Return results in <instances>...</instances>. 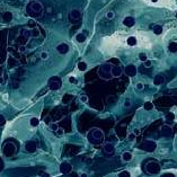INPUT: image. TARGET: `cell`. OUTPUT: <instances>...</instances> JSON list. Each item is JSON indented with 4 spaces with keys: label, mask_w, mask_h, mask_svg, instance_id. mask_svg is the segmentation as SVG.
I'll return each instance as SVG.
<instances>
[{
    "label": "cell",
    "mask_w": 177,
    "mask_h": 177,
    "mask_svg": "<svg viewBox=\"0 0 177 177\" xmlns=\"http://www.w3.org/2000/svg\"><path fill=\"white\" fill-rule=\"evenodd\" d=\"M2 19L5 20L6 23H9L11 19H13V14H11L10 11H6V13H3V15H2Z\"/></svg>",
    "instance_id": "19"
},
{
    "label": "cell",
    "mask_w": 177,
    "mask_h": 177,
    "mask_svg": "<svg viewBox=\"0 0 177 177\" xmlns=\"http://www.w3.org/2000/svg\"><path fill=\"white\" fill-rule=\"evenodd\" d=\"M98 76L100 78L105 79V80H108V79L113 78V76H112V66L108 65V63L101 65L98 69Z\"/></svg>",
    "instance_id": "3"
},
{
    "label": "cell",
    "mask_w": 177,
    "mask_h": 177,
    "mask_svg": "<svg viewBox=\"0 0 177 177\" xmlns=\"http://www.w3.org/2000/svg\"><path fill=\"white\" fill-rule=\"evenodd\" d=\"M143 107H144L146 111H151L152 108H153V104L151 103V101H146L144 105H143Z\"/></svg>",
    "instance_id": "26"
},
{
    "label": "cell",
    "mask_w": 177,
    "mask_h": 177,
    "mask_svg": "<svg viewBox=\"0 0 177 177\" xmlns=\"http://www.w3.org/2000/svg\"><path fill=\"white\" fill-rule=\"evenodd\" d=\"M16 152V146L11 142H8L3 146V155L6 157H11L14 153Z\"/></svg>",
    "instance_id": "7"
},
{
    "label": "cell",
    "mask_w": 177,
    "mask_h": 177,
    "mask_svg": "<svg viewBox=\"0 0 177 177\" xmlns=\"http://www.w3.org/2000/svg\"><path fill=\"white\" fill-rule=\"evenodd\" d=\"M161 134H163L164 137H170L173 134V129L169 125H164L161 127Z\"/></svg>",
    "instance_id": "13"
},
{
    "label": "cell",
    "mask_w": 177,
    "mask_h": 177,
    "mask_svg": "<svg viewBox=\"0 0 177 177\" xmlns=\"http://www.w3.org/2000/svg\"><path fill=\"white\" fill-rule=\"evenodd\" d=\"M19 51H20V52H24V51H25V46H20V47H19Z\"/></svg>",
    "instance_id": "48"
},
{
    "label": "cell",
    "mask_w": 177,
    "mask_h": 177,
    "mask_svg": "<svg viewBox=\"0 0 177 177\" xmlns=\"http://www.w3.org/2000/svg\"><path fill=\"white\" fill-rule=\"evenodd\" d=\"M39 123H40V120L37 119V117H32L31 121H29V124H31L32 126H34V127L39 125Z\"/></svg>",
    "instance_id": "27"
},
{
    "label": "cell",
    "mask_w": 177,
    "mask_h": 177,
    "mask_svg": "<svg viewBox=\"0 0 177 177\" xmlns=\"http://www.w3.org/2000/svg\"><path fill=\"white\" fill-rule=\"evenodd\" d=\"M49 58V54H47V52H42L41 53V59H43V60H46Z\"/></svg>",
    "instance_id": "38"
},
{
    "label": "cell",
    "mask_w": 177,
    "mask_h": 177,
    "mask_svg": "<svg viewBox=\"0 0 177 177\" xmlns=\"http://www.w3.org/2000/svg\"><path fill=\"white\" fill-rule=\"evenodd\" d=\"M55 133H56V135H62L63 133H65V131H63V129H61V127H58V130L55 131Z\"/></svg>",
    "instance_id": "37"
},
{
    "label": "cell",
    "mask_w": 177,
    "mask_h": 177,
    "mask_svg": "<svg viewBox=\"0 0 177 177\" xmlns=\"http://www.w3.org/2000/svg\"><path fill=\"white\" fill-rule=\"evenodd\" d=\"M62 86V80L59 77H51L49 79V88L51 90H59Z\"/></svg>",
    "instance_id": "4"
},
{
    "label": "cell",
    "mask_w": 177,
    "mask_h": 177,
    "mask_svg": "<svg viewBox=\"0 0 177 177\" xmlns=\"http://www.w3.org/2000/svg\"><path fill=\"white\" fill-rule=\"evenodd\" d=\"M151 1H152V2H156V1H158V0H151Z\"/></svg>",
    "instance_id": "51"
},
{
    "label": "cell",
    "mask_w": 177,
    "mask_h": 177,
    "mask_svg": "<svg viewBox=\"0 0 177 177\" xmlns=\"http://www.w3.org/2000/svg\"><path fill=\"white\" fill-rule=\"evenodd\" d=\"M143 88H144V85L142 84V82H138V84H137V89L138 90H142Z\"/></svg>",
    "instance_id": "39"
},
{
    "label": "cell",
    "mask_w": 177,
    "mask_h": 177,
    "mask_svg": "<svg viewBox=\"0 0 177 177\" xmlns=\"http://www.w3.org/2000/svg\"><path fill=\"white\" fill-rule=\"evenodd\" d=\"M6 124V119L3 115H0V126H3Z\"/></svg>",
    "instance_id": "32"
},
{
    "label": "cell",
    "mask_w": 177,
    "mask_h": 177,
    "mask_svg": "<svg viewBox=\"0 0 177 177\" xmlns=\"http://www.w3.org/2000/svg\"><path fill=\"white\" fill-rule=\"evenodd\" d=\"M69 50H70V47L67 43H61L56 46V51H58L60 54H67L68 52H69Z\"/></svg>",
    "instance_id": "12"
},
{
    "label": "cell",
    "mask_w": 177,
    "mask_h": 177,
    "mask_svg": "<svg viewBox=\"0 0 177 177\" xmlns=\"http://www.w3.org/2000/svg\"><path fill=\"white\" fill-rule=\"evenodd\" d=\"M114 146H113L112 143H106L104 146V151L107 153V155H113L114 153Z\"/></svg>",
    "instance_id": "17"
},
{
    "label": "cell",
    "mask_w": 177,
    "mask_h": 177,
    "mask_svg": "<svg viewBox=\"0 0 177 177\" xmlns=\"http://www.w3.org/2000/svg\"><path fill=\"white\" fill-rule=\"evenodd\" d=\"M122 159H123V161H126V163H127V161H131V160H132V153L125 151L122 155Z\"/></svg>",
    "instance_id": "20"
},
{
    "label": "cell",
    "mask_w": 177,
    "mask_h": 177,
    "mask_svg": "<svg viewBox=\"0 0 177 177\" xmlns=\"http://www.w3.org/2000/svg\"><path fill=\"white\" fill-rule=\"evenodd\" d=\"M87 138H88L90 143L97 144V143H100V142L104 140V133L100 129H93L88 132Z\"/></svg>",
    "instance_id": "2"
},
{
    "label": "cell",
    "mask_w": 177,
    "mask_h": 177,
    "mask_svg": "<svg viewBox=\"0 0 177 177\" xmlns=\"http://www.w3.org/2000/svg\"><path fill=\"white\" fill-rule=\"evenodd\" d=\"M114 16H115V14L113 13V11H108V13L106 14V17L108 18V19H113V18H114Z\"/></svg>",
    "instance_id": "33"
},
{
    "label": "cell",
    "mask_w": 177,
    "mask_h": 177,
    "mask_svg": "<svg viewBox=\"0 0 177 177\" xmlns=\"http://www.w3.org/2000/svg\"><path fill=\"white\" fill-rule=\"evenodd\" d=\"M69 82H71V84H77V79L74 77H70L69 78Z\"/></svg>",
    "instance_id": "41"
},
{
    "label": "cell",
    "mask_w": 177,
    "mask_h": 177,
    "mask_svg": "<svg viewBox=\"0 0 177 177\" xmlns=\"http://www.w3.org/2000/svg\"><path fill=\"white\" fill-rule=\"evenodd\" d=\"M58 125H56V124H51V129L52 130H53V131H56V130H58Z\"/></svg>",
    "instance_id": "42"
},
{
    "label": "cell",
    "mask_w": 177,
    "mask_h": 177,
    "mask_svg": "<svg viewBox=\"0 0 177 177\" xmlns=\"http://www.w3.org/2000/svg\"><path fill=\"white\" fill-rule=\"evenodd\" d=\"M139 59H140L142 62H144L146 60H148V58H147L146 53H140V54H139Z\"/></svg>",
    "instance_id": "31"
},
{
    "label": "cell",
    "mask_w": 177,
    "mask_h": 177,
    "mask_svg": "<svg viewBox=\"0 0 177 177\" xmlns=\"http://www.w3.org/2000/svg\"><path fill=\"white\" fill-rule=\"evenodd\" d=\"M2 168H3V161H2L1 158H0V171L2 170Z\"/></svg>",
    "instance_id": "44"
},
{
    "label": "cell",
    "mask_w": 177,
    "mask_h": 177,
    "mask_svg": "<svg viewBox=\"0 0 177 177\" xmlns=\"http://www.w3.org/2000/svg\"><path fill=\"white\" fill-rule=\"evenodd\" d=\"M133 133H134L135 135H139V134H140V130H139V129H135V130L133 131Z\"/></svg>",
    "instance_id": "46"
},
{
    "label": "cell",
    "mask_w": 177,
    "mask_h": 177,
    "mask_svg": "<svg viewBox=\"0 0 177 177\" xmlns=\"http://www.w3.org/2000/svg\"><path fill=\"white\" fill-rule=\"evenodd\" d=\"M36 148H37V146H36V142L35 141H27L26 142V144H25V149H26V151L27 152H35L36 151Z\"/></svg>",
    "instance_id": "11"
},
{
    "label": "cell",
    "mask_w": 177,
    "mask_h": 177,
    "mask_svg": "<svg viewBox=\"0 0 177 177\" xmlns=\"http://www.w3.org/2000/svg\"><path fill=\"white\" fill-rule=\"evenodd\" d=\"M78 69L79 70H80V71H86V70H87V63H86V62H84V61H80V62H79L78 63Z\"/></svg>",
    "instance_id": "23"
},
{
    "label": "cell",
    "mask_w": 177,
    "mask_h": 177,
    "mask_svg": "<svg viewBox=\"0 0 177 177\" xmlns=\"http://www.w3.org/2000/svg\"><path fill=\"white\" fill-rule=\"evenodd\" d=\"M176 17H177V14H176Z\"/></svg>",
    "instance_id": "52"
},
{
    "label": "cell",
    "mask_w": 177,
    "mask_h": 177,
    "mask_svg": "<svg viewBox=\"0 0 177 177\" xmlns=\"http://www.w3.org/2000/svg\"><path fill=\"white\" fill-rule=\"evenodd\" d=\"M74 39H76V41L78 43H84L85 41H86V39H87V37H86V35L84 33H78L77 35H76V37H74Z\"/></svg>",
    "instance_id": "18"
},
{
    "label": "cell",
    "mask_w": 177,
    "mask_h": 177,
    "mask_svg": "<svg viewBox=\"0 0 177 177\" xmlns=\"http://www.w3.org/2000/svg\"><path fill=\"white\" fill-rule=\"evenodd\" d=\"M174 119H175V115L173 114V113H168V114L166 115V120H167V121H174Z\"/></svg>",
    "instance_id": "30"
},
{
    "label": "cell",
    "mask_w": 177,
    "mask_h": 177,
    "mask_svg": "<svg viewBox=\"0 0 177 177\" xmlns=\"http://www.w3.org/2000/svg\"><path fill=\"white\" fill-rule=\"evenodd\" d=\"M161 177H175V175H173V174H164Z\"/></svg>",
    "instance_id": "45"
},
{
    "label": "cell",
    "mask_w": 177,
    "mask_h": 177,
    "mask_svg": "<svg viewBox=\"0 0 177 177\" xmlns=\"http://www.w3.org/2000/svg\"><path fill=\"white\" fill-rule=\"evenodd\" d=\"M122 68H120L117 66H115V67H112V76L113 77H120L122 74Z\"/></svg>",
    "instance_id": "16"
},
{
    "label": "cell",
    "mask_w": 177,
    "mask_h": 177,
    "mask_svg": "<svg viewBox=\"0 0 177 177\" xmlns=\"http://www.w3.org/2000/svg\"><path fill=\"white\" fill-rule=\"evenodd\" d=\"M119 177H131V174L127 170H123L119 174Z\"/></svg>",
    "instance_id": "29"
},
{
    "label": "cell",
    "mask_w": 177,
    "mask_h": 177,
    "mask_svg": "<svg viewBox=\"0 0 177 177\" xmlns=\"http://www.w3.org/2000/svg\"><path fill=\"white\" fill-rule=\"evenodd\" d=\"M152 66V62L150 61V60H146L144 61V68H150Z\"/></svg>",
    "instance_id": "36"
},
{
    "label": "cell",
    "mask_w": 177,
    "mask_h": 177,
    "mask_svg": "<svg viewBox=\"0 0 177 177\" xmlns=\"http://www.w3.org/2000/svg\"><path fill=\"white\" fill-rule=\"evenodd\" d=\"M168 50L170 51L171 53H176V52H177V43L171 42L170 44L168 45Z\"/></svg>",
    "instance_id": "22"
},
{
    "label": "cell",
    "mask_w": 177,
    "mask_h": 177,
    "mask_svg": "<svg viewBox=\"0 0 177 177\" xmlns=\"http://www.w3.org/2000/svg\"><path fill=\"white\" fill-rule=\"evenodd\" d=\"M157 148V144L155 141H151V140H147L144 142H142L140 144V149L144 150V151H148V152H152L155 151Z\"/></svg>",
    "instance_id": "5"
},
{
    "label": "cell",
    "mask_w": 177,
    "mask_h": 177,
    "mask_svg": "<svg viewBox=\"0 0 177 177\" xmlns=\"http://www.w3.org/2000/svg\"><path fill=\"white\" fill-rule=\"evenodd\" d=\"M161 32H163V27H161L160 25H156L155 27H153V33H155L156 35H160Z\"/></svg>",
    "instance_id": "25"
},
{
    "label": "cell",
    "mask_w": 177,
    "mask_h": 177,
    "mask_svg": "<svg viewBox=\"0 0 177 177\" xmlns=\"http://www.w3.org/2000/svg\"><path fill=\"white\" fill-rule=\"evenodd\" d=\"M28 24H29V26H35V22H34V20H29Z\"/></svg>",
    "instance_id": "47"
},
{
    "label": "cell",
    "mask_w": 177,
    "mask_h": 177,
    "mask_svg": "<svg viewBox=\"0 0 177 177\" xmlns=\"http://www.w3.org/2000/svg\"><path fill=\"white\" fill-rule=\"evenodd\" d=\"M40 175L42 177H50V174H47V173H40Z\"/></svg>",
    "instance_id": "43"
},
{
    "label": "cell",
    "mask_w": 177,
    "mask_h": 177,
    "mask_svg": "<svg viewBox=\"0 0 177 177\" xmlns=\"http://www.w3.org/2000/svg\"><path fill=\"white\" fill-rule=\"evenodd\" d=\"M134 18L133 17H130V16H127L125 17L123 19V25L124 26H126V27H132V26H134Z\"/></svg>",
    "instance_id": "14"
},
{
    "label": "cell",
    "mask_w": 177,
    "mask_h": 177,
    "mask_svg": "<svg viewBox=\"0 0 177 177\" xmlns=\"http://www.w3.org/2000/svg\"><path fill=\"white\" fill-rule=\"evenodd\" d=\"M2 82H3V78L0 77V84H2Z\"/></svg>",
    "instance_id": "49"
},
{
    "label": "cell",
    "mask_w": 177,
    "mask_h": 177,
    "mask_svg": "<svg viewBox=\"0 0 177 177\" xmlns=\"http://www.w3.org/2000/svg\"><path fill=\"white\" fill-rule=\"evenodd\" d=\"M135 137H137V135H135L134 133H130L129 135H127V139H129L130 141H134L135 140Z\"/></svg>",
    "instance_id": "35"
},
{
    "label": "cell",
    "mask_w": 177,
    "mask_h": 177,
    "mask_svg": "<svg viewBox=\"0 0 177 177\" xmlns=\"http://www.w3.org/2000/svg\"><path fill=\"white\" fill-rule=\"evenodd\" d=\"M80 177H87V174H81Z\"/></svg>",
    "instance_id": "50"
},
{
    "label": "cell",
    "mask_w": 177,
    "mask_h": 177,
    "mask_svg": "<svg viewBox=\"0 0 177 177\" xmlns=\"http://www.w3.org/2000/svg\"><path fill=\"white\" fill-rule=\"evenodd\" d=\"M124 107H131V100L130 99H126L124 101Z\"/></svg>",
    "instance_id": "40"
},
{
    "label": "cell",
    "mask_w": 177,
    "mask_h": 177,
    "mask_svg": "<svg viewBox=\"0 0 177 177\" xmlns=\"http://www.w3.org/2000/svg\"><path fill=\"white\" fill-rule=\"evenodd\" d=\"M137 67L134 65H127L125 67V70H124V72H125L129 77H134L135 74H137Z\"/></svg>",
    "instance_id": "9"
},
{
    "label": "cell",
    "mask_w": 177,
    "mask_h": 177,
    "mask_svg": "<svg viewBox=\"0 0 177 177\" xmlns=\"http://www.w3.org/2000/svg\"><path fill=\"white\" fill-rule=\"evenodd\" d=\"M126 42H127V45H130V46H134V45H137V39H135L134 36H130V37H127Z\"/></svg>",
    "instance_id": "21"
},
{
    "label": "cell",
    "mask_w": 177,
    "mask_h": 177,
    "mask_svg": "<svg viewBox=\"0 0 177 177\" xmlns=\"http://www.w3.org/2000/svg\"><path fill=\"white\" fill-rule=\"evenodd\" d=\"M165 82V77L161 76V74H157V76L153 78V85L155 86H160Z\"/></svg>",
    "instance_id": "15"
},
{
    "label": "cell",
    "mask_w": 177,
    "mask_h": 177,
    "mask_svg": "<svg viewBox=\"0 0 177 177\" xmlns=\"http://www.w3.org/2000/svg\"><path fill=\"white\" fill-rule=\"evenodd\" d=\"M40 34H41L40 29L37 28V27H34V28L32 29V32H31V36H32V37H39Z\"/></svg>",
    "instance_id": "24"
},
{
    "label": "cell",
    "mask_w": 177,
    "mask_h": 177,
    "mask_svg": "<svg viewBox=\"0 0 177 177\" xmlns=\"http://www.w3.org/2000/svg\"><path fill=\"white\" fill-rule=\"evenodd\" d=\"M81 18V13H80V10L79 9H72L70 11V14H69V20L70 22H77Z\"/></svg>",
    "instance_id": "8"
},
{
    "label": "cell",
    "mask_w": 177,
    "mask_h": 177,
    "mask_svg": "<svg viewBox=\"0 0 177 177\" xmlns=\"http://www.w3.org/2000/svg\"><path fill=\"white\" fill-rule=\"evenodd\" d=\"M72 170V166L67 163V161H63V163L60 165V171L62 173V174H69V173Z\"/></svg>",
    "instance_id": "10"
},
{
    "label": "cell",
    "mask_w": 177,
    "mask_h": 177,
    "mask_svg": "<svg viewBox=\"0 0 177 177\" xmlns=\"http://www.w3.org/2000/svg\"><path fill=\"white\" fill-rule=\"evenodd\" d=\"M80 101H81V103H87V101H88V97L86 96V95H81L80 96Z\"/></svg>",
    "instance_id": "34"
},
{
    "label": "cell",
    "mask_w": 177,
    "mask_h": 177,
    "mask_svg": "<svg viewBox=\"0 0 177 177\" xmlns=\"http://www.w3.org/2000/svg\"><path fill=\"white\" fill-rule=\"evenodd\" d=\"M73 98V96L72 95H65V97H63V99H62V101L65 104H67V103H69V101Z\"/></svg>",
    "instance_id": "28"
},
{
    "label": "cell",
    "mask_w": 177,
    "mask_h": 177,
    "mask_svg": "<svg viewBox=\"0 0 177 177\" xmlns=\"http://www.w3.org/2000/svg\"><path fill=\"white\" fill-rule=\"evenodd\" d=\"M43 10H44V7L42 3L39 1H31L26 6V11H27V14L33 18L41 17L43 14Z\"/></svg>",
    "instance_id": "1"
},
{
    "label": "cell",
    "mask_w": 177,
    "mask_h": 177,
    "mask_svg": "<svg viewBox=\"0 0 177 177\" xmlns=\"http://www.w3.org/2000/svg\"><path fill=\"white\" fill-rule=\"evenodd\" d=\"M146 169L150 175H153V174H157V173L160 171V165L156 163V161H150V163L147 164Z\"/></svg>",
    "instance_id": "6"
}]
</instances>
